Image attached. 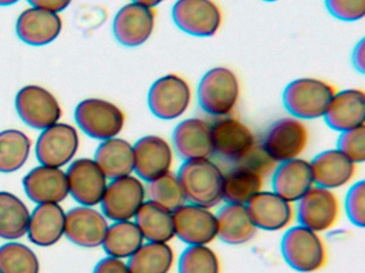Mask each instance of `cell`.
<instances>
[{
	"label": "cell",
	"instance_id": "cell-19",
	"mask_svg": "<svg viewBox=\"0 0 365 273\" xmlns=\"http://www.w3.org/2000/svg\"><path fill=\"white\" fill-rule=\"evenodd\" d=\"M174 153L185 160L210 158L212 155L211 124L200 117H187L177 124L173 130Z\"/></svg>",
	"mask_w": 365,
	"mask_h": 273
},
{
	"label": "cell",
	"instance_id": "cell-23",
	"mask_svg": "<svg viewBox=\"0 0 365 273\" xmlns=\"http://www.w3.org/2000/svg\"><path fill=\"white\" fill-rule=\"evenodd\" d=\"M16 30L19 38L27 45L44 46L58 38L63 19L57 13L31 6L21 13Z\"/></svg>",
	"mask_w": 365,
	"mask_h": 273
},
{
	"label": "cell",
	"instance_id": "cell-13",
	"mask_svg": "<svg viewBox=\"0 0 365 273\" xmlns=\"http://www.w3.org/2000/svg\"><path fill=\"white\" fill-rule=\"evenodd\" d=\"M296 203L298 224L318 234L332 228L339 219L341 208L332 190L314 185Z\"/></svg>",
	"mask_w": 365,
	"mask_h": 273
},
{
	"label": "cell",
	"instance_id": "cell-25",
	"mask_svg": "<svg viewBox=\"0 0 365 273\" xmlns=\"http://www.w3.org/2000/svg\"><path fill=\"white\" fill-rule=\"evenodd\" d=\"M309 164L314 185L332 191L348 185L356 175V164L337 149L317 154Z\"/></svg>",
	"mask_w": 365,
	"mask_h": 273
},
{
	"label": "cell",
	"instance_id": "cell-33",
	"mask_svg": "<svg viewBox=\"0 0 365 273\" xmlns=\"http://www.w3.org/2000/svg\"><path fill=\"white\" fill-rule=\"evenodd\" d=\"M29 207L16 194L0 191V238L16 240L22 238L29 228Z\"/></svg>",
	"mask_w": 365,
	"mask_h": 273
},
{
	"label": "cell",
	"instance_id": "cell-29",
	"mask_svg": "<svg viewBox=\"0 0 365 273\" xmlns=\"http://www.w3.org/2000/svg\"><path fill=\"white\" fill-rule=\"evenodd\" d=\"M133 220L145 241L170 243L175 238L173 211L153 200H146Z\"/></svg>",
	"mask_w": 365,
	"mask_h": 273
},
{
	"label": "cell",
	"instance_id": "cell-15",
	"mask_svg": "<svg viewBox=\"0 0 365 273\" xmlns=\"http://www.w3.org/2000/svg\"><path fill=\"white\" fill-rule=\"evenodd\" d=\"M174 149L163 136L148 134L133 145L134 168L136 176L145 183L172 172Z\"/></svg>",
	"mask_w": 365,
	"mask_h": 273
},
{
	"label": "cell",
	"instance_id": "cell-3",
	"mask_svg": "<svg viewBox=\"0 0 365 273\" xmlns=\"http://www.w3.org/2000/svg\"><path fill=\"white\" fill-rule=\"evenodd\" d=\"M335 87L331 83L314 77H301L286 85L283 105L290 117L301 119L324 117Z\"/></svg>",
	"mask_w": 365,
	"mask_h": 273
},
{
	"label": "cell",
	"instance_id": "cell-9",
	"mask_svg": "<svg viewBox=\"0 0 365 273\" xmlns=\"http://www.w3.org/2000/svg\"><path fill=\"white\" fill-rule=\"evenodd\" d=\"M309 142V132L301 119L287 117L271 124L262 138V146L277 164L299 158Z\"/></svg>",
	"mask_w": 365,
	"mask_h": 273
},
{
	"label": "cell",
	"instance_id": "cell-27",
	"mask_svg": "<svg viewBox=\"0 0 365 273\" xmlns=\"http://www.w3.org/2000/svg\"><path fill=\"white\" fill-rule=\"evenodd\" d=\"M217 238L230 245H241L255 237L257 228L252 223L245 205L225 203L215 213Z\"/></svg>",
	"mask_w": 365,
	"mask_h": 273
},
{
	"label": "cell",
	"instance_id": "cell-4",
	"mask_svg": "<svg viewBox=\"0 0 365 273\" xmlns=\"http://www.w3.org/2000/svg\"><path fill=\"white\" fill-rule=\"evenodd\" d=\"M281 253L286 264L301 273L320 270L327 262V249L318 232L305 226H292L282 237Z\"/></svg>",
	"mask_w": 365,
	"mask_h": 273
},
{
	"label": "cell",
	"instance_id": "cell-47",
	"mask_svg": "<svg viewBox=\"0 0 365 273\" xmlns=\"http://www.w3.org/2000/svg\"><path fill=\"white\" fill-rule=\"evenodd\" d=\"M262 1H266V2H275V1H279V0H262Z\"/></svg>",
	"mask_w": 365,
	"mask_h": 273
},
{
	"label": "cell",
	"instance_id": "cell-32",
	"mask_svg": "<svg viewBox=\"0 0 365 273\" xmlns=\"http://www.w3.org/2000/svg\"><path fill=\"white\" fill-rule=\"evenodd\" d=\"M264 177L247 168L234 166L224 173L222 200L230 204L245 205L252 196L262 191Z\"/></svg>",
	"mask_w": 365,
	"mask_h": 273
},
{
	"label": "cell",
	"instance_id": "cell-44",
	"mask_svg": "<svg viewBox=\"0 0 365 273\" xmlns=\"http://www.w3.org/2000/svg\"><path fill=\"white\" fill-rule=\"evenodd\" d=\"M351 62L354 68L361 74L365 72V41L364 38L360 41L354 47L351 55Z\"/></svg>",
	"mask_w": 365,
	"mask_h": 273
},
{
	"label": "cell",
	"instance_id": "cell-48",
	"mask_svg": "<svg viewBox=\"0 0 365 273\" xmlns=\"http://www.w3.org/2000/svg\"></svg>",
	"mask_w": 365,
	"mask_h": 273
},
{
	"label": "cell",
	"instance_id": "cell-34",
	"mask_svg": "<svg viewBox=\"0 0 365 273\" xmlns=\"http://www.w3.org/2000/svg\"><path fill=\"white\" fill-rule=\"evenodd\" d=\"M31 140L19 129L0 132V173H14L22 168L29 160Z\"/></svg>",
	"mask_w": 365,
	"mask_h": 273
},
{
	"label": "cell",
	"instance_id": "cell-39",
	"mask_svg": "<svg viewBox=\"0 0 365 273\" xmlns=\"http://www.w3.org/2000/svg\"><path fill=\"white\" fill-rule=\"evenodd\" d=\"M345 211L348 220L356 228L365 226V183L359 181L348 190L345 196Z\"/></svg>",
	"mask_w": 365,
	"mask_h": 273
},
{
	"label": "cell",
	"instance_id": "cell-42",
	"mask_svg": "<svg viewBox=\"0 0 365 273\" xmlns=\"http://www.w3.org/2000/svg\"><path fill=\"white\" fill-rule=\"evenodd\" d=\"M93 273H130V271L125 260L108 256L96 264Z\"/></svg>",
	"mask_w": 365,
	"mask_h": 273
},
{
	"label": "cell",
	"instance_id": "cell-43",
	"mask_svg": "<svg viewBox=\"0 0 365 273\" xmlns=\"http://www.w3.org/2000/svg\"><path fill=\"white\" fill-rule=\"evenodd\" d=\"M27 1L34 8L42 9V10L59 14L70 6L72 0H27Z\"/></svg>",
	"mask_w": 365,
	"mask_h": 273
},
{
	"label": "cell",
	"instance_id": "cell-21",
	"mask_svg": "<svg viewBox=\"0 0 365 273\" xmlns=\"http://www.w3.org/2000/svg\"><path fill=\"white\" fill-rule=\"evenodd\" d=\"M329 128L335 132H347L365 125V93L360 89L335 92L324 115Z\"/></svg>",
	"mask_w": 365,
	"mask_h": 273
},
{
	"label": "cell",
	"instance_id": "cell-20",
	"mask_svg": "<svg viewBox=\"0 0 365 273\" xmlns=\"http://www.w3.org/2000/svg\"><path fill=\"white\" fill-rule=\"evenodd\" d=\"M108 228V219L93 207H74L66 213L65 236L78 247H100Z\"/></svg>",
	"mask_w": 365,
	"mask_h": 273
},
{
	"label": "cell",
	"instance_id": "cell-24",
	"mask_svg": "<svg viewBox=\"0 0 365 273\" xmlns=\"http://www.w3.org/2000/svg\"><path fill=\"white\" fill-rule=\"evenodd\" d=\"M25 193L37 204H59L69 196L67 176L61 168L39 166L23 178Z\"/></svg>",
	"mask_w": 365,
	"mask_h": 273
},
{
	"label": "cell",
	"instance_id": "cell-8",
	"mask_svg": "<svg viewBox=\"0 0 365 273\" xmlns=\"http://www.w3.org/2000/svg\"><path fill=\"white\" fill-rule=\"evenodd\" d=\"M177 28L196 38H211L221 29L223 14L215 0H177L172 8Z\"/></svg>",
	"mask_w": 365,
	"mask_h": 273
},
{
	"label": "cell",
	"instance_id": "cell-26",
	"mask_svg": "<svg viewBox=\"0 0 365 273\" xmlns=\"http://www.w3.org/2000/svg\"><path fill=\"white\" fill-rule=\"evenodd\" d=\"M66 213L55 203L38 204L29 217L26 234L34 245L48 247L56 245L65 235Z\"/></svg>",
	"mask_w": 365,
	"mask_h": 273
},
{
	"label": "cell",
	"instance_id": "cell-17",
	"mask_svg": "<svg viewBox=\"0 0 365 273\" xmlns=\"http://www.w3.org/2000/svg\"><path fill=\"white\" fill-rule=\"evenodd\" d=\"M245 206L257 230L279 232L287 228L294 219L292 203L284 200L272 190H262L252 196Z\"/></svg>",
	"mask_w": 365,
	"mask_h": 273
},
{
	"label": "cell",
	"instance_id": "cell-1",
	"mask_svg": "<svg viewBox=\"0 0 365 273\" xmlns=\"http://www.w3.org/2000/svg\"><path fill=\"white\" fill-rule=\"evenodd\" d=\"M176 176L185 203L211 209L222 202L224 173L210 158L185 160Z\"/></svg>",
	"mask_w": 365,
	"mask_h": 273
},
{
	"label": "cell",
	"instance_id": "cell-6",
	"mask_svg": "<svg viewBox=\"0 0 365 273\" xmlns=\"http://www.w3.org/2000/svg\"><path fill=\"white\" fill-rule=\"evenodd\" d=\"M192 98L193 92L187 79L178 74H166L151 85L147 100L155 117L173 121L189 110Z\"/></svg>",
	"mask_w": 365,
	"mask_h": 273
},
{
	"label": "cell",
	"instance_id": "cell-5",
	"mask_svg": "<svg viewBox=\"0 0 365 273\" xmlns=\"http://www.w3.org/2000/svg\"><path fill=\"white\" fill-rule=\"evenodd\" d=\"M76 124L84 134L96 140L116 138L125 127V115L114 102L102 98H87L74 111Z\"/></svg>",
	"mask_w": 365,
	"mask_h": 273
},
{
	"label": "cell",
	"instance_id": "cell-10",
	"mask_svg": "<svg viewBox=\"0 0 365 273\" xmlns=\"http://www.w3.org/2000/svg\"><path fill=\"white\" fill-rule=\"evenodd\" d=\"M16 108L21 119L34 129H46L63 117V108L54 94L38 85H25L18 92Z\"/></svg>",
	"mask_w": 365,
	"mask_h": 273
},
{
	"label": "cell",
	"instance_id": "cell-40",
	"mask_svg": "<svg viewBox=\"0 0 365 273\" xmlns=\"http://www.w3.org/2000/svg\"><path fill=\"white\" fill-rule=\"evenodd\" d=\"M277 164V162L267 154L262 144L256 143L240 160L234 164V166L247 168L264 178L267 175L273 172Z\"/></svg>",
	"mask_w": 365,
	"mask_h": 273
},
{
	"label": "cell",
	"instance_id": "cell-12",
	"mask_svg": "<svg viewBox=\"0 0 365 273\" xmlns=\"http://www.w3.org/2000/svg\"><path fill=\"white\" fill-rule=\"evenodd\" d=\"M80 147L78 130L67 123H56L42 130L36 143V157L41 166L63 168L76 157Z\"/></svg>",
	"mask_w": 365,
	"mask_h": 273
},
{
	"label": "cell",
	"instance_id": "cell-30",
	"mask_svg": "<svg viewBox=\"0 0 365 273\" xmlns=\"http://www.w3.org/2000/svg\"><path fill=\"white\" fill-rule=\"evenodd\" d=\"M175 264V252L170 243L145 241L128 258L130 273H170Z\"/></svg>",
	"mask_w": 365,
	"mask_h": 273
},
{
	"label": "cell",
	"instance_id": "cell-36",
	"mask_svg": "<svg viewBox=\"0 0 365 273\" xmlns=\"http://www.w3.org/2000/svg\"><path fill=\"white\" fill-rule=\"evenodd\" d=\"M178 273H221V262L209 245H187L179 256Z\"/></svg>",
	"mask_w": 365,
	"mask_h": 273
},
{
	"label": "cell",
	"instance_id": "cell-46",
	"mask_svg": "<svg viewBox=\"0 0 365 273\" xmlns=\"http://www.w3.org/2000/svg\"><path fill=\"white\" fill-rule=\"evenodd\" d=\"M20 0H0V6H12V4H16Z\"/></svg>",
	"mask_w": 365,
	"mask_h": 273
},
{
	"label": "cell",
	"instance_id": "cell-16",
	"mask_svg": "<svg viewBox=\"0 0 365 273\" xmlns=\"http://www.w3.org/2000/svg\"><path fill=\"white\" fill-rule=\"evenodd\" d=\"M70 196L82 206L93 207L100 204L106 186V178L97 162L89 158L74 160L67 172Z\"/></svg>",
	"mask_w": 365,
	"mask_h": 273
},
{
	"label": "cell",
	"instance_id": "cell-14",
	"mask_svg": "<svg viewBox=\"0 0 365 273\" xmlns=\"http://www.w3.org/2000/svg\"><path fill=\"white\" fill-rule=\"evenodd\" d=\"M211 143L212 155L236 164L257 142L253 132L243 122L227 115L211 124Z\"/></svg>",
	"mask_w": 365,
	"mask_h": 273
},
{
	"label": "cell",
	"instance_id": "cell-22",
	"mask_svg": "<svg viewBox=\"0 0 365 273\" xmlns=\"http://www.w3.org/2000/svg\"><path fill=\"white\" fill-rule=\"evenodd\" d=\"M271 185L284 200L296 203L314 186L311 164L300 157L279 162L273 170Z\"/></svg>",
	"mask_w": 365,
	"mask_h": 273
},
{
	"label": "cell",
	"instance_id": "cell-45",
	"mask_svg": "<svg viewBox=\"0 0 365 273\" xmlns=\"http://www.w3.org/2000/svg\"><path fill=\"white\" fill-rule=\"evenodd\" d=\"M165 0H131L134 4H140V6H147V8L155 9L160 4H163Z\"/></svg>",
	"mask_w": 365,
	"mask_h": 273
},
{
	"label": "cell",
	"instance_id": "cell-18",
	"mask_svg": "<svg viewBox=\"0 0 365 273\" xmlns=\"http://www.w3.org/2000/svg\"><path fill=\"white\" fill-rule=\"evenodd\" d=\"M155 27V9L130 2L115 15L113 33L123 46L138 47L151 38Z\"/></svg>",
	"mask_w": 365,
	"mask_h": 273
},
{
	"label": "cell",
	"instance_id": "cell-35",
	"mask_svg": "<svg viewBox=\"0 0 365 273\" xmlns=\"http://www.w3.org/2000/svg\"><path fill=\"white\" fill-rule=\"evenodd\" d=\"M39 272V259L31 247L19 242L0 247V273Z\"/></svg>",
	"mask_w": 365,
	"mask_h": 273
},
{
	"label": "cell",
	"instance_id": "cell-38",
	"mask_svg": "<svg viewBox=\"0 0 365 273\" xmlns=\"http://www.w3.org/2000/svg\"><path fill=\"white\" fill-rule=\"evenodd\" d=\"M336 149L354 164L365 160V125L339 134Z\"/></svg>",
	"mask_w": 365,
	"mask_h": 273
},
{
	"label": "cell",
	"instance_id": "cell-31",
	"mask_svg": "<svg viewBox=\"0 0 365 273\" xmlns=\"http://www.w3.org/2000/svg\"><path fill=\"white\" fill-rule=\"evenodd\" d=\"M145 242L135 222L116 221L108 225L102 247L110 257L127 259L131 257Z\"/></svg>",
	"mask_w": 365,
	"mask_h": 273
},
{
	"label": "cell",
	"instance_id": "cell-28",
	"mask_svg": "<svg viewBox=\"0 0 365 273\" xmlns=\"http://www.w3.org/2000/svg\"><path fill=\"white\" fill-rule=\"evenodd\" d=\"M93 160L108 179L131 175L134 168L133 145L117 136L102 141Z\"/></svg>",
	"mask_w": 365,
	"mask_h": 273
},
{
	"label": "cell",
	"instance_id": "cell-7",
	"mask_svg": "<svg viewBox=\"0 0 365 273\" xmlns=\"http://www.w3.org/2000/svg\"><path fill=\"white\" fill-rule=\"evenodd\" d=\"M146 200V185L131 174L110 179L100 204L106 219L128 221L134 219Z\"/></svg>",
	"mask_w": 365,
	"mask_h": 273
},
{
	"label": "cell",
	"instance_id": "cell-41",
	"mask_svg": "<svg viewBox=\"0 0 365 273\" xmlns=\"http://www.w3.org/2000/svg\"><path fill=\"white\" fill-rule=\"evenodd\" d=\"M327 10L341 21H358L365 16V0H324Z\"/></svg>",
	"mask_w": 365,
	"mask_h": 273
},
{
	"label": "cell",
	"instance_id": "cell-37",
	"mask_svg": "<svg viewBox=\"0 0 365 273\" xmlns=\"http://www.w3.org/2000/svg\"><path fill=\"white\" fill-rule=\"evenodd\" d=\"M146 196L147 200L172 211L185 203L178 178L172 172L147 183Z\"/></svg>",
	"mask_w": 365,
	"mask_h": 273
},
{
	"label": "cell",
	"instance_id": "cell-11",
	"mask_svg": "<svg viewBox=\"0 0 365 273\" xmlns=\"http://www.w3.org/2000/svg\"><path fill=\"white\" fill-rule=\"evenodd\" d=\"M175 237L187 245H209L217 239V223L210 208L183 203L173 210Z\"/></svg>",
	"mask_w": 365,
	"mask_h": 273
},
{
	"label": "cell",
	"instance_id": "cell-2",
	"mask_svg": "<svg viewBox=\"0 0 365 273\" xmlns=\"http://www.w3.org/2000/svg\"><path fill=\"white\" fill-rule=\"evenodd\" d=\"M196 95L205 113L217 117H227L238 105L240 82L230 68L215 66L202 75Z\"/></svg>",
	"mask_w": 365,
	"mask_h": 273
}]
</instances>
